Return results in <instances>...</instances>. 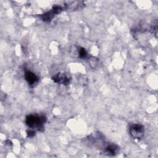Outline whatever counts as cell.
Returning <instances> with one entry per match:
<instances>
[{
    "label": "cell",
    "mask_w": 158,
    "mask_h": 158,
    "mask_svg": "<svg viewBox=\"0 0 158 158\" xmlns=\"http://www.w3.org/2000/svg\"><path fill=\"white\" fill-rule=\"evenodd\" d=\"M25 78L28 82V83L31 85L33 86L35 85L38 81V77L31 71L30 70H26L25 71Z\"/></svg>",
    "instance_id": "cell-4"
},
{
    "label": "cell",
    "mask_w": 158,
    "mask_h": 158,
    "mask_svg": "<svg viewBox=\"0 0 158 158\" xmlns=\"http://www.w3.org/2000/svg\"><path fill=\"white\" fill-rule=\"evenodd\" d=\"M52 80L57 83L67 85L70 83L71 78L69 75L65 73H58L52 77Z\"/></svg>",
    "instance_id": "cell-3"
},
{
    "label": "cell",
    "mask_w": 158,
    "mask_h": 158,
    "mask_svg": "<svg viewBox=\"0 0 158 158\" xmlns=\"http://www.w3.org/2000/svg\"><path fill=\"white\" fill-rule=\"evenodd\" d=\"M89 64L92 68H95L98 64V60L94 57H91L89 59Z\"/></svg>",
    "instance_id": "cell-7"
},
{
    "label": "cell",
    "mask_w": 158,
    "mask_h": 158,
    "mask_svg": "<svg viewBox=\"0 0 158 158\" xmlns=\"http://www.w3.org/2000/svg\"><path fill=\"white\" fill-rule=\"evenodd\" d=\"M77 51L78 57L80 58H85L87 56V52L85 49L83 48H81V47L78 48L77 49Z\"/></svg>",
    "instance_id": "cell-6"
},
{
    "label": "cell",
    "mask_w": 158,
    "mask_h": 158,
    "mask_svg": "<svg viewBox=\"0 0 158 158\" xmlns=\"http://www.w3.org/2000/svg\"><path fill=\"white\" fill-rule=\"evenodd\" d=\"M118 152V147L116 144H111L106 146L104 149V154L107 156H113L117 154Z\"/></svg>",
    "instance_id": "cell-5"
},
{
    "label": "cell",
    "mask_w": 158,
    "mask_h": 158,
    "mask_svg": "<svg viewBox=\"0 0 158 158\" xmlns=\"http://www.w3.org/2000/svg\"><path fill=\"white\" fill-rule=\"evenodd\" d=\"M27 136L28 137H32L35 135V131L33 130H28L27 132Z\"/></svg>",
    "instance_id": "cell-8"
},
{
    "label": "cell",
    "mask_w": 158,
    "mask_h": 158,
    "mask_svg": "<svg viewBox=\"0 0 158 158\" xmlns=\"http://www.w3.org/2000/svg\"><path fill=\"white\" fill-rule=\"evenodd\" d=\"M46 121V117L44 115H28L26 117L25 123L27 125L31 128H36L40 130L43 128V125Z\"/></svg>",
    "instance_id": "cell-1"
},
{
    "label": "cell",
    "mask_w": 158,
    "mask_h": 158,
    "mask_svg": "<svg viewBox=\"0 0 158 158\" xmlns=\"http://www.w3.org/2000/svg\"><path fill=\"white\" fill-rule=\"evenodd\" d=\"M129 132L134 139H139L144 135V126L139 123H133L130 125L129 128Z\"/></svg>",
    "instance_id": "cell-2"
}]
</instances>
